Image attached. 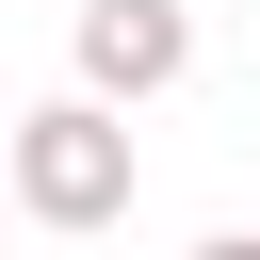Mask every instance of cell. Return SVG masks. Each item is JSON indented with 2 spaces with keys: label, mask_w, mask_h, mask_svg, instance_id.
<instances>
[{
  "label": "cell",
  "mask_w": 260,
  "mask_h": 260,
  "mask_svg": "<svg viewBox=\"0 0 260 260\" xmlns=\"http://www.w3.org/2000/svg\"><path fill=\"white\" fill-rule=\"evenodd\" d=\"M130 179H146V162H130V114H114L98 81L16 114V211H32V228H114Z\"/></svg>",
  "instance_id": "obj_1"
},
{
  "label": "cell",
  "mask_w": 260,
  "mask_h": 260,
  "mask_svg": "<svg viewBox=\"0 0 260 260\" xmlns=\"http://www.w3.org/2000/svg\"><path fill=\"white\" fill-rule=\"evenodd\" d=\"M179 65H195V16H179V0H81V81H98L114 114L162 98Z\"/></svg>",
  "instance_id": "obj_2"
},
{
  "label": "cell",
  "mask_w": 260,
  "mask_h": 260,
  "mask_svg": "<svg viewBox=\"0 0 260 260\" xmlns=\"http://www.w3.org/2000/svg\"><path fill=\"white\" fill-rule=\"evenodd\" d=\"M195 260H260V228H211V244H195Z\"/></svg>",
  "instance_id": "obj_3"
},
{
  "label": "cell",
  "mask_w": 260,
  "mask_h": 260,
  "mask_svg": "<svg viewBox=\"0 0 260 260\" xmlns=\"http://www.w3.org/2000/svg\"><path fill=\"white\" fill-rule=\"evenodd\" d=\"M0 211H16V114H0Z\"/></svg>",
  "instance_id": "obj_4"
}]
</instances>
